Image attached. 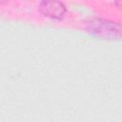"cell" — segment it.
I'll use <instances>...</instances> for the list:
<instances>
[{
  "label": "cell",
  "mask_w": 122,
  "mask_h": 122,
  "mask_svg": "<svg viewBox=\"0 0 122 122\" xmlns=\"http://www.w3.org/2000/svg\"><path fill=\"white\" fill-rule=\"evenodd\" d=\"M41 9L45 10V13L52 17H60L65 11V7L62 3L58 2H43L41 3Z\"/></svg>",
  "instance_id": "cell-1"
}]
</instances>
